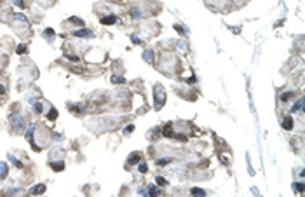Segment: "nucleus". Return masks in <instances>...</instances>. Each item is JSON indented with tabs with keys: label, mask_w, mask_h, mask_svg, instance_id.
<instances>
[{
	"label": "nucleus",
	"mask_w": 305,
	"mask_h": 197,
	"mask_svg": "<svg viewBox=\"0 0 305 197\" xmlns=\"http://www.w3.org/2000/svg\"><path fill=\"white\" fill-rule=\"evenodd\" d=\"M154 98H155V108L161 110V108L164 106V101H166V91H164V87L161 84H157L154 87Z\"/></svg>",
	"instance_id": "obj_1"
},
{
	"label": "nucleus",
	"mask_w": 305,
	"mask_h": 197,
	"mask_svg": "<svg viewBox=\"0 0 305 197\" xmlns=\"http://www.w3.org/2000/svg\"><path fill=\"white\" fill-rule=\"evenodd\" d=\"M12 126H16V131L19 133V131L23 129V126H25V120H23V117H21V115H17V114H14V115H12Z\"/></svg>",
	"instance_id": "obj_2"
},
{
	"label": "nucleus",
	"mask_w": 305,
	"mask_h": 197,
	"mask_svg": "<svg viewBox=\"0 0 305 197\" xmlns=\"http://www.w3.org/2000/svg\"><path fill=\"white\" fill-rule=\"evenodd\" d=\"M44 192H46V185H35V187L30 190L32 195H38V194H44Z\"/></svg>",
	"instance_id": "obj_3"
},
{
	"label": "nucleus",
	"mask_w": 305,
	"mask_h": 197,
	"mask_svg": "<svg viewBox=\"0 0 305 197\" xmlns=\"http://www.w3.org/2000/svg\"><path fill=\"white\" fill-rule=\"evenodd\" d=\"M295 122H293V117H286L284 120H282V127L284 129H293Z\"/></svg>",
	"instance_id": "obj_4"
},
{
	"label": "nucleus",
	"mask_w": 305,
	"mask_h": 197,
	"mask_svg": "<svg viewBox=\"0 0 305 197\" xmlns=\"http://www.w3.org/2000/svg\"><path fill=\"white\" fill-rule=\"evenodd\" d=\"M7 171H9L7 164H5V162H0V180H4V178L7 176Z\"/></svg>",
	"instance_id": "obj_5"
},
{
	"label": "nucleus",
	"mask_w": 305,
	"mask_h": 197,
	"mask_svg": "<svg viewBox=\"0 0 305 197\" xmlns=\"http://www.w3.org/2000/svg\"><path fill=\"white\" fill-rule=\"evenodd\" d=\"M115 21H117L115 16H105V17H101V23L103 25H114Z\"/></svg>",
	"instance_id": "obj_6"
},
{
	"label": "nucleus",
	"mask_w": 305,
	"mask_h": 197,
	"mask_svg": "<svg viewBox=\"0 0 305 197\" xmlns=\"http://www.w3.org/2000/svg\"><path fill=\"white\" fill-rule=\"evenodd\" d=\"M136 162H140V154H138V152H134V154L129 157L127 164H136Z\"/></svg>",
	"instance_id": "obj_7"
},
{
	"label": "nucleus",
	"mask_w": 305,
	"mask_h": 197,
	"mask_svg": "<svg viewBox=\"0 0 305 197\" xmlns=\"http://www.w3.org/2000/svg\"><path fill=\"white\" fill-rule=\"evenodd\" d=\"M174 133H173V127H171V124H166L164 126V136H173Z\"/></svg>",
	"instance_id": "obj_8"
},
{
	"label": "nucleus",
	"mask_w": 305,
	"mask_h": 197,
	"mask_svg": "<svg viewBox=\"0 0 305 197\" xmlns=\"http://www.w3.org/2000/svg\"><path fill=\"white\" fill-rule=\"evenodd\" d=\"M51 166H52V169H54V171H63V167H64V162H52Z\"/></svg>",
	"instance_id": "obj_9"
},
{
	"label": "nucleus",
	"mask_w": 305,
	"mask_h": 197,
	"mask_svg": "<svg viewBox=\"0 0 305 197\" xmlns=\"http://www.w3.org/2000/svg\"><path fill=\"white\" fill-rule=\"evenodd\" d=\"M56 117H58V110H56V108H51V110H49V115H47V119H49V120H54Z\"/></svg>",
	"instance_id": "obj_10"
},
{
	"label": "nucleus",
	"mask_w": 305,
	"mask_h": 197,
	"mask_svg": "<svg viewBox=\"0 0 305 197\" xmlns=\"http://www.w3.org/2000/svg\"><path fill=\"white\" fill-rule=\"evenodd\" d=\"M302 106H303V101H302V100H298V101L295 103V106L291 108V112H298V110H302Z\"/></svg>",
	"instance_id": "obj_11"
},
{
	"label": "nucleus",
	"mask_w": 305,
	"mask_h": 197,
	"mask_svg": "<svg viewBox=\"0 0 305 197\" xmlns=\"http://www.w3.org/2000/svg\"><path fill=\"white\" fill-rule=\"evenodd\" d=\"M291 98H295V93H284V94L281 96V100H282V101H290Z\"/></svg>",
	"instance_id": "obj_12"
},
{
	"label": "nucleus",
	"mask_w": 305,
	"mask_h": 197,
	"mask_svg": "<svg viewBox=\"0 0 305 197\" xmlns=\"http://www.w3.org/2000/svg\"><path fill=\"white\" fill-rule=\"evenodd\" d=\"M14 17H16V19H17V21H23V23H28V17H26V16H25V14H16V16H14Z\"/></svg>",
	"instance_id": "obj_13"
},
{
	"label": "nucleus",
	"mask_w": 305,
	"mask_h": 197,
	"mask_svg": "<svg viewBox=\"0 0 305 197\" xmlns=\"http://www.w3.org/2000/svg\"><path fill=\"white\" fill-rule=\"evenodd\" d=\"M33 106H35V112H37V114H40V112H42V108H44V105H42L40 101H35Z\"/></svg>",
	"instance_id": "obj_14"
},
{
	"label": "nucleus",
	"mask_w": 305,
	"mask_h": 197,
	"mask_svg": "<svg viewBox=\"0 0 305 197\" xmlns=\"http://www.w3.org/2000/svg\"><path fill=\"white\" fill-rule=\"evenodd\" d=\"M192 194L193 195H206V192L202 188H192Z\"/></svg>",
	"instance_id": "obj_15"
},
{
	"label": "nucleus",
	"mask_w": 305,
	"mask_h": 197,
	"mask_svg": "<svg viewBox=\"0 0 305 197\" xmlns=\"http://www.w3.org/2000/svg\"><path fill=\"white\" fill-rule=\"evenodd\" d=\"M148 194H150V195H157V194H161V190L155 188V187H150V188H148Z\"/></svg>",
	"instance_id": "obj_16"
},
{
	"label": "nucleus",
	"mask_w": 305,
	"mask_h": 197,
	"mask_svg": "<svg viewBox=\"0 0 305 197\" xmlns=\"http://www.w3.org/2000/svg\"><path fill=\"white\" fill-rule=\"evenodd\" d=\"M9 159H11V161H12V162H14V164H16V166H17V167H23V164H21V162H19V161H17V159H16V157H14V155H12V154H11V155H9Z\"/></svg>",
	"instance_id": "obj_17"
},
{
	"label": "nucleus",
	"mask_w": 305,
	"mask_h": 197,
	"mask_svg": "<svg viewBox=\"0 0 305 197\" xmlns=\"http://www.w3.org/2000/svg\"><path fill=\"white\" fill-rule=\"evenodd\" d=\"M75 35H79V37H84V35H91V33L87 32V30H79V32H77Z\"/></svg>",
	"instance_id": "obj_18"
},
{
	"label": "nucleus",
	"mask_w": 305,
	"mask_h": 197,
	"mask_svg": "<svg viewBox=\"0 0 305 197\" xmlns=\"http://www.w3.org/2000/svg\"><path fill=\"white\" fill-rule=\"evenodd\" d=\"M25 51H26V46H25V44H23V46H19V47H17V54H23Z\"/></svg>",
	"instance_id": "obj_19"
},
{
	"label": "nucleus",
	"mask_w": 305,
	"mask_h": 197,
	"mask_svg": "<svg viewBox=\"0 0 305 197\" xmlns=\"http://www.w3.org/2000/svg\"><path fill=\"white\" fill-rule=\"evenodd\" d=\"M157 183H159V185H161V187H164V185H166V183H167V182H166V180H164V178H162V176H159V178H157Z\"/></svg>",
	"instance_id": "obj_20"
},
{
	"label": "nucleus",
	"mask_w": 305,
	"mask_h": 197,
	"mask_svg": "<svg viewBox=\"0 0 305 197\" xmlns=\"http://www.w3.org/2000/svg\"><path fill=\"white\" fill-rule=\"evenodd\" d=\"M131 12H133V17H136V19H138V17H141V12H138L136 9H133Z\"/></svg>",
	"instance_id": "obj_21"
},
{
	"label": "nucleus",
	"mask_w": 305,
	"mask_h": 197,
	"mask_svg": "<svg viewBox=\"0 0 305 197\" xmlns=\"http://www.w3.org/2000/svg\"><path fill=\"white\" fill-rule=\"evenodd\" d=\"M145 59H146V61H152V51H146V52H145Z\"/></svg>",
	"instance_id": "obj_22"
},
{
	"label": "nucleus",
	"mask_w": 305,
	"mask_h": 197,
	"mask_svg": "<svg viewBox=\"0 0 305 197\" xmlns=\"http://www.w3.org/2000/svg\"><path fill=\"white\" fill-rule=\"evenodd\" d=\"M14 4H16V5H19V7H25V5H26V4L23 2V0H14Z\"/></svg>",
	"instance_id": "obj_23"
},
{
	"label": "nucleus",
	"mask_w": 305,
	"mask_h": 197,
	"mask_svg": "<svg viewBox=\"0 0 305 197\" xmlns=\"http://www.w3.org/2000/svg\"><path fill=\"white\" fill-rule=\"evenodd\" d=\"M140 169H141V173H146V164L141 162V164H140Z\"/></svg>",
	"instance_id": "obj_24"
},
{
	"label": "nucleus",
	"mask_w": 305,
	"mask_h": 197,
	"mask_svg": "<svg viewBox=\"0 0 305 197\" xmlns=\"http://www.w3.org/2000/svg\"><path fill=\"white\" fill-rule=\"evenodd\" d=\"M112 82H124L120 77H112Z\"/></svg>",
	"instance_id": "obj_25"
},
{
	"label": "nucleus",
	"mask_w": 305,
	"mask_h": 197,
	"mask_svg": "<svg viewBox=\"0 0 305 197\" xmlns=\"http://www.w3.org/2000/svg\"><path fill=\"white\" fill-rule=\"evenodd\" d=\"M296 190H298V192H303V185H302V183H296Z\"/></svg>",
	"instance_id": "obj_26"
},
{
	"label": "nucleus",
	"mask_w": 305,
	"mask_h": 197,
	"mask_svg": "<svg viewBox=\"0 0 305 197\" xmlns=\"http://www.w3.org/2000/svg\"><path fill=\"white\" fill-rule=\"evenodd\" d=\"M133 129H134V127H133V126H129V127H127V129H124V133H131V131H133Z\"/></svg>",
	"instance_id": "obj_27"
},
{
	"label": "nucleus",
	"mask_w": 305,
	"mask_h": 197,
	"mask_svg": "<svg viewBox=\"0 0 305 197\" xmlns=\"http://www.w3.org/2000/svg\"><path fill=\"white\" fill-rule=\"evenodd\" d=\"M0 93H4V87L2 85H0Z\"/></svg>",
	"instance_id": "obj_28"
}]
</instances>
